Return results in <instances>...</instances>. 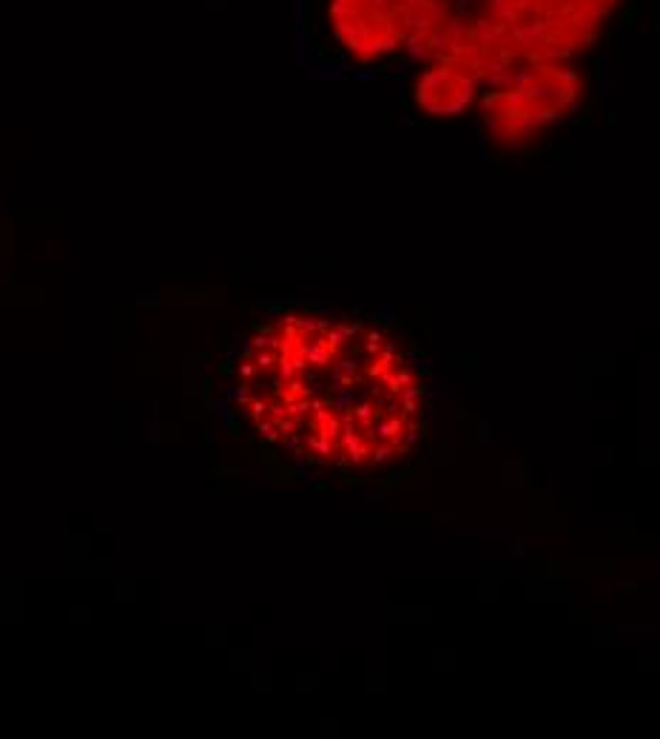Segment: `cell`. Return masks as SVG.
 Listing matches in <instances>:
<instances>
[{"mask_svg":"<svg viewBox=\"0 0 660 739\" xmlns=\"http://www.w3.org/2000/svg\"><path fill=\"white\" fill-rule=\"evenodd\" d=\"M234 401L262 441L302 464L376 472L416 449L427 390L407 350L384 330L282 313L242 345Z\"/></svg>","mask_w":660,"mask_h":739,"instance_id":"6da1fadb","label":"cell"},{"mask_svg":"<svg viewBox=\"0 0 660 739\" xmlns=\"http://www.w3.org/2000/svg\"><path fill=\"white\" fill-rule=\"evenodd\" d=\"M580 80L561 63L526 66L496 83L484 100V120L489 137L513 145L535 137L541 128L575 108Z\"/></svg>","mask_w":660,"mask_h":739,"instance_id":"7a4b0ae2","label":"cell"},{"mask_svg":"<svg viewBox=\"0 0 660 739\" xmlns=\"http://www.w3.org/2000/svg\"><path fill=\"white\" fill-rule=\"evenodd\" d=\"M476 91L478 80L469 71L450 63H432L419 83V103L436 117H452L476 100Z\"/></svg>","mask_w":660,"mask_h":739,"instance_id":"3957f363","label":"cell"}]
</instances>
